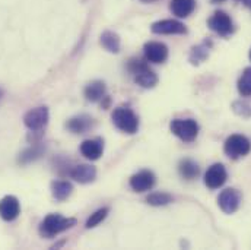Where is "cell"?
Instances as JSON below:
<instances>
[{
  "label": "cell",
  "mask_w": 251,
  "mask_h": 250,
  "mask_svg": "<svg viewBox=\"0 0 251 250\" xmlns=\"http://www.w3.org/2000/svg\"><path fill=\"white\" fill-rule=\"evenodd\" d=\"M73 225H76L75 218H64L60 214H50L40 224V234L43 237L53 239L63 231L72 228Z\"/></svg>",
  "instance_id": "1"
},
{
  "label": "cell",
  "mask_w": 251,
  "mask_h": 250,
  "mask_svg": "<svg viewBox=\"0 0 251 250\" xmlns=\"http://www.w3.org/2000/svg\"><path fill=\"white\" fill-rule=\"evenodd\" d=\"M127 70L133 76L134 82L142 88H153L158 83L156 73L146 63L139 59H131L127 63Z\"/></svg>",
  "instance_id": "2"
},
{
  "label": "cell",
  "mask_w": 251,
  "mask_h": 250,
  "mask_svg": "<svg viewBox=\"0 0 251 250\" xmlns=\"http://www.w3.org/2000/svg\"><path fill=\"white\" fill-rule=\"evenodd\" d=\"M111 119H113V123L117 129H120L122 132L128 133V135H133L137 132L139 129V119L137 116L134 114V111L128 107H117L114 109L113 114H111Z\"/></svg>",
  "instance_id": "3"
},
{
  "label": "cell",
  "mask_w": 251,
  "mask_h": 250,
  "mask_svg": "<svg viewBox=\"0 0 251 250\" xmlns=\"http://www.w3.org/2000/svg\"><path fill=\"white\" fill-rule=\"evenodd\" d=\"M224 151L231 160H238V158H243V157L250 154L251 142L249 140V138H246L244 135L235 133V135H231L225 140Z\"/></svg>",
  "instance_id": "4"
},
{
  "label": "cell",
  "mask_w": 251,
  "mask_h": 250,
  "mask_svg": "<svg viewBox=\"0 0 251 250\" xmlns=\"http://www.w3.org/2000/svg\"><path fill=\"white\" fill-rule=\"evenodd\" d=\"M173 135L183 142H193L199 135V123L194 119H174L170 125Z\"/></svg>",
  "instance_id": "5"
},
{
  "label": "cell",
  "mask_w": 251,
  "mask_h": 250,
  "mask_svg": "<svg viewBox=\"0 0 251 250\" xmlns=\"http://www.w3.org/2000/svg\"><path fill=\"white\" fill-rule=\"evenodd\" d=\"M207 27L218 35L226 38L229 35L234 34L235 27H234V21L231 19V16L224 12V10H216L207 21Z\"/></svg>",
  "instance_id": "6"
},
{
  "label": "cell",
  "mask_w": 251,
  "mask_h": 250,
  "mask_svg": "<svg viewBox=\"0 0 251 250\" xmlns=\"http://www.w3.org/2000/svg\"><path fill=\"white\" fill-rule=\"evenodd\" d=\"M49 117H50L49 109L41 106V107H35V109L29 110L24 116V123L31 132H40V130H43L47 126Z\"/></svg>",
  "instance_id": "7"
},
{
  "label": "cell",
  "mask_w": 251,
  "mask_h": 250,
  "mask_svg": "<svg viewBox=\"0 0 251 250\" xmlns=\"http://www.w3.org/2000/svg\"><path fill=\"white\" fill-rule=\"evenodd\" d=\"M218 205L225 214H234L241 205V193L237 189H225L218 196Z\"/></svg>",
  "instance_id": "8"
},
{
  "label": "cell",
  "mask_w": 251,
  "mask_h": 250,
  "mask_svg": "<svg viewBox=\"0 0 251 250\" xmlns=\"http://www.w3.org/2000/svg\"><path fill=\"white\" fill-rule=\"evenodd\" d=\"M153 34H162V35H183L187 34V28L183 22L177 19H162L158 22H153L151 27Z\"/></svg>",
  "instance_id": "9"
},
{
  "label": "cell",
  "mask_w": 251,
  "mask_h": 250,
  "mask_svg": "<svg viewBox=\"0 0 251 250\" xmlns=\"http://www.w3.org/2000/svg\"><path fill=\"white\" fill-rule=\"evenodd\" d=\"M226 179H228L226 168L222 164L216 163L207 168V171L204 174V185L210 190H215V189L222 188L225 185Z\"/></svg>",
  "instance_id": "10"
},
{
  "label": "cell",
  "mask_w": 251,
  "mask_h": 250,
  "mask_svg": "<svg viewBox=\"0 0 251 250\" xmlns=\"http://www.w3.org/2000/svg\"><path fill=\"white\" fill-rule=\"evenodd\" d=\"M143 53L146 60L155 64L164 63L168 59V47L158 41H149L143 47Z\"/></svg>",
  "instance_id": "11"
},
{
  "label": "cell",
  "mask_w": 251,
  "mask_h": 250,
  "mask_svg": "<svg viewBox=\"0 0 251 250\" xmlns=\"http://www.w3.org/2000/svg\"><path fill=\"white\" fill-rule=\"evenodd\" d=\"M155 182H156V177H155V174L152 171L142 170V171L136 173L134 176H131L130 188L133 189L134 192H137V193H143V192L151 190V189L153 188Z\"/></svg>",
  "instance_id": "12"
},
{
  "label": "cell",
  "mask_w": 251,
  "mask_h": 250,
  "mask_svg": "<svg viewBox=\"0 0 251 250\" xmlns=\"http://www.w3.org/2000/svg\"><path fill=\"white\" fill-rule=\"evenodd\" d=\"M21 212L19 200L15 196H4L0 200V217L4 221H13Z\"/></svg>",
  "instance_id": "13"
},
{
  "label": "cell",
  "mask_w": 251,
  "mask_h": 250,
  "mask_svg": "<svg viewBox=\"0 0 251 250\" xmlns=\"http://www.w3.org/2000/svg\"><path fill=\"white\" fill-rule=\"evenodd\" d=\"M102 151H104V143L101 139H86L80 143V154L91 161L100 160Z\"/></svg>",
  "instance_id": "14"
},
{
  "label": "cell",
  "mask_w": 251,
  "mask_h": 250,
  "mask_svg": "<svg viewBox=\"0 0 251 250\" xmlns=\"http://www.w3.org/2000/svg\"><path fill=\"white\" fill-rule=\"evenodd\" d=\"M69 174L76 182H79L82 185H86V183H91V182L95 180L97 168L94 166H89V164H79V166L73 167Z\"/></svg>",
  "instance_id": "15"
},
{
  "label": "cell",
  "mask_w": 251,
  "mask_h": 250,
  "mask_svg": "<svg viewBox=\"0 0 251 250\" xmlns=\"http://www.w3.org/2000/svg\"><path fill=\"white\" fill-rule=\"evenodd\" d=\"M92 126H94V119L89 117V116H86V114H80V116L72 117L66 123V127L72 133H86Z\"/></svg>",
  "instance_id": "16"
},
{
  "label": "cell",
  "mask_w": 251,
  "mask_h": 250,
  "mask_svg": "<svg viewBox=\"0 0 251 250\" xmlns=\"http://www.w3.org/2000/svg\"><path fill=\"white\" fill-rule=\"evenodd\" d=\"M196 9V0H171L170 10L177 18H187Z\"/></svg>",
  "instance_id": "17"
},
{
  "label": "cell",
  "mask_w": 251,
  "mask_h": 250,
  "mask_svg": "<svg viewBox=\"0 0 251 250\" xmlns=\"http://www.w3.org/2000/svg\"><path fill=\"white\" fill-rule=\"evenodd\" d=\"M212 49V41L210 40H204L203 43H200L199 46H194L190 52V56H188V60L191 64H200L203 63L207 56H209V52Z\"/></svg>",
  "instance_id": "18"
},
{
  "label": "cell",
  "mask_w": 251,
  "mask_h": 250,
  "mask_svg": "<svg viewBox=\"0 0 251 250\" xmlns=\"http://www.w3.org/2000/svg\"><path fill=\"white\" fill-rule=\"evenodd\" d=\"M85 98L91 103H97L105 98V83L102 81H94L85 88Z\"/></svg>",
  "instance_id": "19"
},
{
  "label": "cell",
  "mask_w": 251,
  "mask_h": 250,
  "mask_svg": "<svg viewBox=\"0 0 251 250\" xmlns=\"http://www.w3.org/2000/svg\"><path fill=\"white\" fill-rule=\"evenodd\" d=\"M100 43L110 53H119L120 52V46H122L120 37L113 31H104L100 37Z\"/></svg>",
  "instance_id": "20"
},
{
  "label": "cell",
  "mask_w": 251,
  "mask_h": 250,
  "mask_svg": "<svg viewBox=\"0 0 251 250\" xmlns=\"http://www.w3.org/2000/svg\"><path fill=\"white\" fill-rule=\"evenodd\" d=\"M178 171H180V174H181L183 179H186V180H194L200 174V167L193 160L186 158V160H181L180 161Z\"/></svg>",
  "instance_id": "21"
},
{
  "label": "cell",
  "mask_w": 251,
  "mask_h": 250,
  "mask_svg": "<svg viewBox=\"0 0 251 250\" xmlns=\"http://www.w3.org/2000/svg\"><path fill=\"white\" fill-rule=\"evenodd\" d=\"M73 192V186L70 182H64V180H59V182H53L51 185V193L57 200H66Z\"/></svg>",
  "instance_id": "22"
},
{
  "label": "cell",
  "mask_w": 251,
  "mask_h": 250,
  "mask_svg": "<svg viewBox=\"0 0 251 250\" xmlns=\"http://www.w3.org/2000/svg\"><path fill=\"white\" fill-rule=\"evenodd\" d=\"M238 92L243 97L251 95V67H247L238 79Z\"/></svg>",
  "instance_id": "23"
},
{
  "label": "cell",
  "mask_w": 251,
  "mask_h": 250,
  "mask_svg": "<svg viewBox=\"0 0 251 250\" xmlns=\"http://www.w3.org/2000/svg\"><path fill=\"white\" fill-rule=\"evenodd\" d=\"M146 202L152 206H165L173 202V196L164 192H155L146 197Z\"/></svg>",
  "instance_id": "24"
},
{
  "label": "cell",
  "mask_w": 251,
  "mask_h": 250,
  "mask_svg": "<svg viewBox=\"0 0 251 250\" xmlns=\"http://www.w3.org/2000/svg\"><path fill=\"white\" fill-rule=\"evenodd\" d=\"M41 154H43V148L38 146V145H34L32 148H28V149H25V151L21 154L19 163H21V164H29V163L38 160V158L41 157Z\"/></svg>",
  "instance_id": "25"
},
{
  "label": "cell",
  "mask_w": 251,
  "mask_h": 250,
  "mask_svg": "<svg viewBox=\"0 0 251 250\" xmlns=\"http://www.w3.org/2000/svg\"><path fill=\"white\" fill-rule=\"evenodd\" d=\"M108 208H101V209H98V211H95L89 218H88V221H86V228H94V227H97V225H100L105 218H107V215H108Z\"/></svg>",
  "instance_id": "26"
},
{
  "label": "cell",
  "mask_w": 251,
  "mask_h": 250,
  "mask_svg": "<svg viewBox=\"0 0 251 250\" xmlns=\"http://www.w3.org/2000/svg\"><path fill=\"white\" fill-rule=\"evenodd\" d=\"M232 110L244 119H250L251 117V104L246 103V101H235L232 104Z\"/></svg>",
  "instance_id": "27"
},
{
  "label": "cell",
  "mask_w": 251,
  "mask_h": 250,
  "mask_svg": "<svg viewBox=\"0 0 251 250\" xmlns=\"http://www.w3.org/2000/svg\"><path fill=\"white\" fill-rule=\"evenodd\" d=\"M241 1H243L247 7H251V0H241Z\"/></svg>",
  "instance_id": "28"
},
{
  "label": "cell",
  "mask_w": 251,
  "mask_h": 250,
  "mask_svg": "<svg viewBox=\"0 0 251 250\" xmlns=\"http://www.w3.org/2000/svg\"><path fill=\"white\" fill-rule=\"evenodd\" d=\"M140 1H143V3H153V1H158V0H140Z\"/></svg>",
  "instance_id": "29"
},
{
  "label": "cell",
  "mask_w": 251,
  "mask_h": 250,
  "mask_svg": "<svg viewBox=\"0 0 251 250\" xmlns=\"http://www.w3.org/2000/svg\"><path fill=\"white\" fill-rule=\"evenodd\" d=\"M212 1H213V3H224L225 0H212Z\"/></svg>",
  "instance_id": "30"
},
{
  "label": "cell",
  "mask_w": 251,
  "mask_h": 250,
  "mask_svg": "<svg viewBox=\"0 0 251 250\" xmlns=\"http://www.w3.org/2000/svg\"><path fill=\"white\" fill-rule=\"evenodd\" d=\"M0 97H1V89H0Z\"/></svg>",
  "instance_id": "31"
},
{
  "label": "cell",
  "mask_w": 251,
  "mask_h": 250,
  "mask_svg": "<svg viewBox=\"0 0 251 250\" xmlns=\"http://www.w3.org/2000/svg\"><path fill=\"white\" fill-rule=\"evenodd\" d=\"M250 60H251V50H250Z\"/></svg>",
  "instance_id": "32"
}]
</instances>
